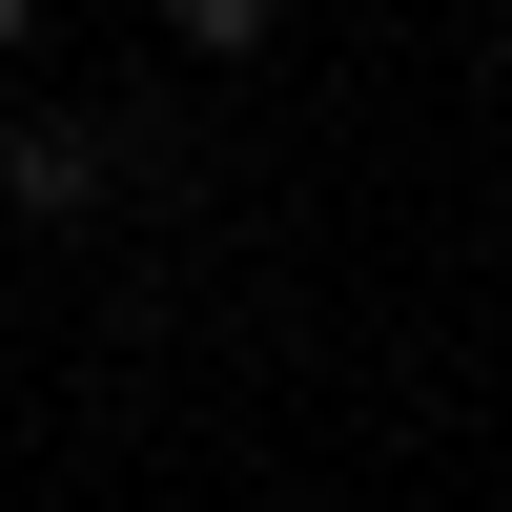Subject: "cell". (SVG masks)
<instances>
[{"instance_id": "2", "label": "cell", "mask_w": 512, "mask_h": 512, "mask_svg": "<svg viewBox=\"0 0 512 512\" xmlns=\"http://www.w3.org/2000/svg\"><path fill=\"white\" fill-rule=\"evenodd\" d=\"M287 41V0H164V62H205V82H246Z\"/></svg>"}, {"instance_id": "3", "label": "cell", "mask_w": 512, "mask_h": 512, "mask_svg": "<svg viewBox=\"0 0 512 512\" xmlns=\"http://www.w3.org/2000/svg\"><path fill=\"white\" fill-rule=\"evenodd\" d=\"M21 41H41V0H0V62H21Z\"/></svg>"}, {"instance_id": "1", "label": "cell", "mask_w": 512, "mask_h": 512, "mask_svg": "<svg viewBox=\"0 0 512 512\" xmlns=\"http://www.w3.org/2000/svg\"><path fill=\"white\" fill-rule=\"evenodd\" d=\"M103 123L82 103H0V226H103Z\"/></svg>"}]
</instances>
